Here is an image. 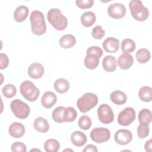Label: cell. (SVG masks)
Wrapping results in <instances>:
<instances>
[{
    "label": "cell",
    "instance_id": "cell-1",
    "mask_svg": "<svg viewBox=\"0 0 152 152\" xmlns=\"http://www.w3.org/2000/svg\"><path fill=\"white\" fill-rule=\"evenodd\" d=\"M31 28L33 34L41 36L46 31V25L45 17L43 13L38 10H34L31 12L30 16Z\"/></svg>",
    "mask_w": 152,
    "mask_h": 152
},
{
    "label": "cell",
    "instance_id": "cell-2",
    "mask_svg": "<svg viewBox=\"0 0 152 152\" xmlns=\"http://www.w3.org/2000/svg\"><path fill=\"white\" fill-rule=\"evenodd\" d=\"M47 18L49 23L57 30H63L68 25L66 17L58 8L49 10L47 14Z\"/></svg>",
    "mask_w": 152,
    "mask_h": 152
},
{
    "label": "cell",
    "instance_id": "cell-3",
    "mask_svg": "<svg viewBox=\"0 0 152 152\" xmlns=\"http://www.w3.org/2000/svg\"><path fill=\"white\" fill-rule=\"evenodd\" d=\"M132 17L137 21H144L149 16L148 8L143 5L142 2L140 0H132L129 3Z\"/></svg>",
    "mask_w": 152,
    "mask_h": 152
},
{
    "label": "cell",
    "instance_id": "cell-4",
    "mask_svg": "<svg viewBox=\"0 0 152 152\" xmlns=\"http://www.w3.org/2000/svg\"><path fill=\"white\" fill-rule=\"evenodd\" d=\"M97 103V95L92 93H87L77 100V105L82 113H86L95 107Z\"/></svg>",
    "mask_w": 152,
    "mask_h": 152
},
{
    "label": "cell",
    "instance_id": "cell-5",
    "mask_svg": "<svg viewBox=\"0 0 152 152\" xmlns=\"http://www.w3.org/2000/svg\"><path fill=\"white\" fill-rule=\"evenodd\" d=\"M21 95L28 101H36L39 96V90L30 81L26 80L21 83L20 87Z\"/></svg>",
    "mask_w": 152,
    "mask_h": 152
},
{
    "label": "cell",
    "instance_id": "cell-6",
    "mask_svg": "<svg viewBox=\"0 0 152 152\" xmlns=\"http://www.w3.org/2000/svg\"><path fill=\"white\" fill-rule=\"evenodd\" d=\"M10 107L15 116L23 119L29 115L30 109L28 105L19 99H15L11 102Z\"/></svg>",
    "mask_w": 152,
    "mask_h": 152
},
{
    "label": "cell",
    "instance_id": "cell-7",
    "mask_svg": "<svg viewBox=\"0 0 152 152\" xmlns=\"http://www.w3.org/2000/svg\"><path fill=\"white\" fill-rule=\"evenodd\" d=\"M99 120L103 124H109L113 121L114 113L111 107L107 104H102L97 109Z\"/></svg>",
    "mask_w": 152,
    "mask_h": 152
},
{
    "label": "cell",
    "instance_id": "cell-8",
    "mask_svg": "<svg viewBox=\"0 0 152 152\" xmlns=\"http://www.w3.org/2000/svg\"><path fill=\"white\" fill-rule=\"evenodd\" d=\"M136 113L134 108L128 107L122 110L118 116V122L122 126H128L135 119Z\"/></svg>",
    "mask_w": 152,
    "mask_h": 152
},
{
    "label": "cell",
    "instance_id": "cell-9",
    "mask_svg": "<svg viewBox=\"0 0 152 152\" xmlns=\"http://www.w3.org/2000/svg\"><path fill=\"white\" fill-rule=\"evenodd\" d=\"M91 139L96 143H103L107 141L110 137V131L104 127L94 128L90 132Z\"/></svg>",
    "mask_w": 152,
    "mask_h": 152
},
{
    "label": "cell",
    "instance_id": "cell-10",
    "mask_svg": "<svg viewBox=\"0 0 152 152\" xmlns=\"http://www.w3.org/2000/svg\"><path fill=\"white\" fill-rule=\"evenodd\" d=\"M107 13L110 17L114 19H120L125 15L126 8L121 3L112 4L108 7Z\"/></svg>",
    "mask_w": 152,
    "mask_h": 152
},
{
    "label": "cell",
    "instance_id": "cell-11",
    "mask_svg": "<svg viewBox=\"0 0 152 152\" xmlns=\"http://www.w3.org/2000/svg\"><path fill=\"white\" fill-rule=\"evenodd\" d=\"M115 142L120 145H126L132 140V135L130 131L125 129L118 130L115 134Z\"/></svg>",
    "mask_w": 152,
    "mask_h": 152
},
{
    "label": "cell",
    "instance_id": "cell-12",
    "mask_svg": "<svg viewBox=\"0 0 152 152\" xmlns=\"http://www.w3.org/2000/svg\"><path fill=\"white\" fill-rule=\"evenodd\" d=\"M44 71V67L40 63L34 62L28 66L27 73L31 78L38 79L43 76Z\"/></svg>",
    "mask_w": 152,
    "mask_h": 152
},
{
    "label": "cell",
    "instance_id": "cell-13",
    "mask_svg": "<svg viewBox=\"0 0 152 152\" xmlns=\"http://www.w3.org/2000/svg\"><path fill=\"white\" fill-rule=\"evenodd\" d=\"M119 40H118L116 38L109 37L104 40L102 46L106 52L109 53H115L119 49Z\"/></svg>",
    "mask_w": 152,
    "mask_h": 152
},
{
    "label": "cell",
    "instance_id": "cell-14",
    "mask_svg": "<svg viewBox=\"0 0 152 152\" xmlns=\"http://www.w3.org/2000/svg\"><path fill=\"white\" fill-rule=\"evenodd\" d=\"M134 63L133 56L128 53H123L118 59V65L122 69L126 70L129 69Z\"/></svg>",
    "mask_w": 152,
    "mask_h": 152
},
{
    "label": "cell",
    "instance_id": "cell-15",
    "mask_svg": "<svg viewBox=\"0 0 152 152\" xmlns=\"http://www.w3.org/2000/svg\"><path fill=\"white\" fill-rule=\"evenodd\" d=\"M9 134L14 138H19L22 137L25 133L24 125L20 122H13L9 126Z\"/></svg>",
    "mask_w": 152,
    "mask_h": 152
},
{
    "label": "cell",
    "instance_id": "cell-16",
    "mask_svg": "<svg viewBox=\"0 0 152 152\" xmlns=\"http://www.w3.org/2000/svg\"><path fill=\"white\" fill-rule=\"evenodd\" d=\"M57 97L56 94L50 91L45 92L41 98V103L42 106L46 109L50 108L56 102Z\"/></svg>",
    "mask_w": 152,
    "mask_h": 152
},
{
    "label": "cell",
    "instance_id": "cell-17",
    "mask_svg": "<svg viewBox=\"0 0 152 152\" xmlns=\"http://www.w3.org/2000/svg\"><path fill=\"white\" fill-rule=\"evenodd\" d=\"M72 143L77 147H81L87 142V137L83 132L80 131H74L71 136Z\"/></svg>",
    "mask_w": 152,
    "mask_h": 152
},
{
    "label": "cell",
    "instance_id": "cell-18",
    "mask_svg": "<svg viewBox=\"0 0 152 152\" xmlns=\"http://www.w3.org/2000/svg\"><path fill=\"white\" fill-rule=\"evenodd\" d=\"M102 66L106 71L113 72L116 68V58L112 55H106L103 59Z\"/></svg>",
    "mask_w": 152,
    "mask_h": 152
},
{
    "label": "cell",
    "instance_id": "cell-19",
    "mask_svg": "<svg viewBox=\"0 0 152 152\" xmlns=\"http://www.w3.org/2000/svg\"><path fill=\"white\" fill-rule=\"evenodd\" d=\"M110 99L115 104L117 105H122L126 103L127 96L124 92L121 90H115L111 93Z\"/></svg>",
    "mask_w": 152,
    "mask_h": 152
},
{
    "label": "cell",
    "instance_id": "cell-20",
    "mask_svg": "<svg viewBox=\"0 0 152 152\" xmlns=\"http://www.w3.org/2000/svg\"><path fill=\"white\" fill-rule=\"evenodd\" d=\"M99 59L100 58L93 53H87L84 58V63L85 66L90 69H93L99 65Z\"/></svg>",
    "mask_w": 152,
    "mask_h": 152
},
{
    "label": "cell",
    "instance_id": "cell-21",
    "mask_svg": "<svg viewBox=\"0 0 152 152\" xmlns=\"http://www.w3.org/2000/svg\"><path fill=\"white\" fill-rule=\"evenodd\" d=\"M76 43V39L74 36L70 34H65L62 36L59 40V43L61 48L64 49H69L73 47Z\"/></svg>",
    "mask_w": 152,
    "mask_h": 152
},
{
    "label": "cell",
    "instance_id": "cell-22",
    "mask_svg": "<svg viewBox=\"0 0 152 152\" xmlns=\"http://www.w3.org/2000/svg\"><path fill=\"white\" fill-rule=\"evenodd\" d=\"M28 12V9L26 6L20 5L15 9L14 12V18L18 23L23 22L27 17Z\"/></svg>",
    "mask_w": 152,
    "mask_h": 152
},
{
    "label": "cell",
    "instance_id": "cell-23",
    "mask_svg": "<svg viewBox=\"0 0 152 152\" xmlns=\"http://www.w3.org/2000/svg\"><path fill=\"white\" fill-rule=\"evenodd\" d=\"M34 129L40 132H46L49 129V124L46 119L43 117L37 118L33 124Z\"/></svg>",
    "mask_w": 152,
    "mask_h": 152
},
{
    "label": "cell",
    "instance_id": "cell-24",
    "mask_svg": "<svg viewBox=\"0 0 152 152\" xmlns=\"http://www.w3.org/2000/svg\"><path fill=\"white\" fill-rule=\"evenodd\" d=\"M96 20V15L92 11L85 12L82 14L81 17V22L82 24L86 27L93 26L95 23Z\"/></svg>",
    "mask_w": 152,
    "mask_h": 152
},
{
    "label": "cell",
    "instance_id": "cell-25",
    "mask_svg": "<svg viewBox=\"0 0 152 152\" xmlns=\"http://www.w3.org/2000/svg\"><path fill=\"white\" fill-rule=\"evenodd\" d=\"M54 88L59 93H64L69 90V83L65 78H58L54 83Z\"/></svg>",
    "mask_w": 152,
    "mask_h": 152
},
{
    "label": "cell",
    "instance_id": "cell-26",
    "mask_svg": "<svg viewBox=\"0 0 152 152\" xmlns=\"http://www.w3.org/2000/svg\"><path fill=\"white\" fill-rule=\"evenodd\" d=\"M135 57L139 63L145 64L150 60L151 54L147 49L141 48L137 51L135 53Z\"/></svg>",
    "mask_w": 152,
    "mask_h": 152
},
{
    "label": "cell",
    "instance_id": "cell-27",
    "mask_svg": "<svg viewBox=\"0 0 152 152\" xmlns=\"http://www.w3.org/2000/svg\"><path fill=\"white\" fill-rule=\"evenodd\" d=\"M139 98L145 102H148L152 100V89L150 87H142L138 91Z\"/></svg>",
    "mask_w": 152,
    "mask_h": 152
},
{
    "label": "cell",
    "instance_id": "cell-28",
    "mask_svg": "<svg viewBox=\"0 0 152 152\" xmlns=\"http://www.w3.org/2000/svg\"><path fill=\"white\" fill-rule=\"evenodd\" d=\"M138 118L140 124L149 125L151 121V112L148 109H141L138 113Z\"/></svg>",
    "mask_w": 152,
    "mask_h": 152
},
{
    "label": "cell",
    "instance_id": "cell-29",
    "mask_svg": "<svg viewBox=\"0 0 152 152\" xmlns=\"http://www.w3.org/2000/svg\"><path fill=\"white\" fill-rule=\"evenodd\" d=\"M59 148V142L55 139H49L44 144V148L46 152H56Z\"/></svg>",
    "mask_w": 152,
    "mask_h": 152
},
{
    "label": "cell",
    "instance_id": "cell-30",
    "mask_svg": "<svg viewBox=\"0 0 152 152\" xmlns=\"http://www.w3.org/2000/svg\"><path fill=\"white\" fill-rule=\"evenodd\" d=\"M135 42L131 39H124L121 43V50L124 53H131L135 49Z\"/></svg>",
    "mask_w": 152,
    "mask_h": 152
},
{
    "label": "cell",
    "instance_id": "cell-31",
    "mask_svg": "<svg viewBox=\"0 0 152 152\" xmlns=\"http://www.w3.org/2000/svg\"><path fill=\"white\" fill-rule=\"evenodd\" d=\"M77 116V112L73 107H65L64 112V122H71L75 121Z\"/></svg>",
    "mask_w": 152,
    "mask_h": 152
},
{
    "label": "cell",
    "instance_id": "cell-32",
    "mask_svg": "<svg viewBox=\"0 0 152 152\" xmlns=\"http://www.w3.org/2000/svg\"><path fill=\"white\" fill-rule=\"evenodd\" d=\"M65 107L58 106L56 107L52 112V116L53 121L58 123H62L64 122V112Z\"/></svg>",
    "mask_w": 152,
    "mask_h": 152
},
{
    "label": "cell",
    "instance_id": "cell-33",
    "mask_svg": "<svg viewBox=\"0 0 152 152\" xmlns=\"http://www.w3.org/2000/svg\"><path fill=\"white\" fill-rule=\"evenodd\" d=\"M3 95L7 98H11L17 93V88L15 86L11 84H7L4 86L2 90Z\"/></svg>",
    "mask_w": 152,
    "mask_h": 152
},
{
    "label": "cell",
    "instance_id": "cell-34",
    "mask_svg": "<svg viewBox=\"0 0 152 152\" xmlns=\"http://www.w3.org/2000/svg\"><path fill=\"white\" fill-rule=\"evenodd\" d=\"M91 120L87 115L81 116L78 122V126L83 130H88L91 126Z\"/></svg>",
    "mask_w": 152,
    "mask_h": 152
},
{
    "label": "cell",
    "instance_id": "cell-35",
    "mask_svg": "<svg viewBox=\"0 0 152 152\" xmlns=\"http://www.w3.org/2000/svg\"><path fill=\"white\" fill-rule=\"evenodd\" d=\"M150 129L148 125L140 124L137 128V134L140 138L142 139L149 135Z\"/></svg>",
    "mask_w": 152,
    "mask_h": 152
},
{
    "label": "cell",
    "instance_id": "cell-36",
    "mask_svg": "<svg viewBox=\"0 0 152 152\" xmlns=\"http://www.w3.org/2000/svg\"><path fill=\"white\" fill-rule=\"evenodd\" d=\"M105 34V31L102 28V26H95L91 31V35L95 39H101Z\"/></svg>",
    "mask_w": 152,
    "mask_h": 152
},
{
    "label": "cell",
    "instance_id": "cell-37",
    "mask_svg": "<svg viewBox=\"0 0 152 152\" xmlns=\"http://www.w3.org/2000/svg\"><path fill=\"white\" fill-rule=\"evenodd\" d=\"M12 152H26L27 150L26 145L22 142H14L11 146Z\"/></svg>",
    "mask_w": 152,
    "mask_h": 152
},
{
    "label": "cell",
    "instance_id": "cell-38",
    "mask_svg": "<svg viewBox=\"0 0 152 152\" xmlns=\"http://www.w3.org/2000/svg\"><path fill=\"white\" fill-rule=\"evenodd\" d=\"M75 4L79 8L81 9H87L91 7L93 5V0H77Z\"/></svg>",
    "mask_w": 152,
    "mask_h": 152
},
{
    "label": "cell",
    "instance_id": "cell-39",
    "mask_svg": "<svg viewBox=\"0 0 152 152\" xmlns=\"http://www.w3.org/2000/svg\"><path fill=\"white\" fill-rule=\"evenodd\" d=\"M86 53H87H87L95 54V55H97L100 58V57L103 55V50L100 47L97 46H93L89 47L87 49Z\"/></svg>",
    "mask_w": 152,
    "mask_h": 152
},
{
    "label": "cell",
    "instance_id": "cell-40",
    "mask_svg": "<svg viewBox=\"0 0 152 152\" xmlns=\"http://www.w3.org/2000/svg\"><path fill=\"white\" fill-rule=\"evenodd\" d=\"M0 69H4L8 66L9 58L8 56L3 53H0Z\"/></svg>",
    "mask_w": 152,
    "mask_h": 152
},
{
    "label": "cell",
    "instance_id": "cell-41",
    "mask_svg": "<svg viewBox=\"0 0 152 152\" xmlns=\"http://www.w3.org/2000/svg\"><path fill=\"white\" fill-rule=\"evenodd\" d=\"M98 151L97 147L93 145V144H88L87 145L83 150V152H86V151H92V152H97Z\"/></svg>",
    "mask_w": 152,
    "mask_h": 152
},
{
    "label": "cell",
    "instance_id": "cell-42",
    "mask_svg": "<svg viewBox=\"0 0 152 152\" xmlns=\"http://www.w3.org/2000/svg\"><path fill=\"white\" fill-rule=\"evenodd\" d=\"M144 148L146 151L147 152H151V140H149L148 141H146Z\"/></svg>",
    "mask_w": 152,
    "mask_h": 152
}]
</instances>
